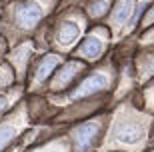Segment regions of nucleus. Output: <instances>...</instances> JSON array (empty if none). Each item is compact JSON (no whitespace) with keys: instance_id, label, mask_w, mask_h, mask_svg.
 Masks as SVG:
<instances>
[{"instance_id":"0eeeda50","label":"nucleus","mask_w":154,"mask_h":152,"mask_svg":"<svg viewBox=\"0 0 154 152\" xmlns=\"http://www.w3.org/2000/svg\"><path fill=\"white\" fill-rule=\"evenodd\" d=\"M58 62H60L58 56H54V54H46V56L40 60L38 68H36V74H34L36 82H44V80L54 72V68L58 66Z\"/></svg>"},{"instance_id":"f03ea898","label":"nucleus","mask_w":154,"mask_h":152,"mask_svg":"<svg viewBox=\"0 0 154 152\" xmlns=\"http://www.w3.org/2000/svg\"><path fill=\"white\" fill-rule=\"evenodd\" d=\"M100 134V124L98 122H84L74 130V146L78 152H88Z\"/></svg>"},{"instance_id":"39448f33","label":"nucleus","mask_w":154,"mask_h":152,"mask_svg":"<svg viewBox=\"0 0 154 152\" xmlns=\"http://www.w3.org/2000/svg\"><path fill=\"white\" fill-rule=\"evenodd\" d=\"M80 70H82V66H80L78 62H66V64L60 68V72L56 74L52 88H56V90H60V88H66V86L72 82V78H74Z\"/></svg>"},{"instance_id":"f257e3e1","label":"nucleus","mask_w":154,"mask_h":152,"mask_svg":"<svg viewBox=\"0 0 154 152\" xmlns=\"http://www.w3.org/2000/svg\"><path fill=\"white\" fill-rule=\"evenodd\" d=\"M42 18V8L36 2H20L14 8V20L20 28H34Z\"/></svg>"},{"instance_id":"423d86ee","label":"nucleus","mask_w":154,"mask_h":152,"mask_svg":"<svg viewBox=\"0 0 154 152\" xmlns=\"http://www.w3.org/2000/svg\"><path fill=\"white\" fill-rule=\"evenodd\" d=\"M102 50H104L102 40L98 38V36H88V38H86L84 42L80 44V48H78V52H76V54L94 60V58H98L100 54H102Z\"/></svg>"},{"instance_id":"9b49d317","label":"nucleus","mask_w":154,"mask_h":152,"mask_svg":"<svg viewBox=\"0 0 154 152\" xmlns=\"http://www.w3.org/2000/svg\"><path fill=\"white\" fill-rule=\"evenodd\" d=\"M14 134H16L14 126H10V124H0V150H4L8 146V142L14 138Z\"/></svg>"},{"instance_id":"6e6552de","label":"nucleus","mask_w":154,"mask_h":152,"mask_svg":"<svg viewBox=\"0 0 154 152\" xmlns=\"http://www.w3.org/2000/svg\"><path fill=\"white\" fill-rule=\"evenodd\" d=\"M78 34H80L78 24L72 22V20H66V22H62V26H60V30H58V42H62V44H72V42L78 38Z\"/></svg>"},{"instance_id":"f8f14e48","label":"nucleus","mask_w":154,"mask_h":152,"mask_svg":"<svg viewBox=\"0 0 154 152\" xmlns=\"http://www.w3.org/2000/svg\"><path fill=\"white\" fill-rule=\"evenodd\" d=\"M6 106H8V98L6 96H0V114L6 110Z\"/></svg>"},{"instance_id":"1a4fd4ad","label":"nucleus","mask_w":154,"mask_h":152,"mask_svg":"<svg viewBox=\"0 0 154 152\" xmlns=\"http://www.w3.org/2000/svg\"><path fill=\"white\" fill-rule=\"evenodd\" d=\"M132 12V2L130 0H122L118 6L114 8V12H112V20H114V24H124L126 20H128V16H130Z\"/></svg>"},{"instance_id":"7ed1b4c3","label":"nucleus","mask_w":154,"mask_h":152,"mask_svg":"<svg viewBox=\"0 0 154 152\" xmlns=\"http://www.w3.org/2000/svg\"><path fill=\"white\" fill-rule=\"evenodd\" d=\"M144 136V128L134 120H120L114 126V138L124 144H134Z\"/></svg>"},{"instance_id":"20e7f679","label":"nucleus","mask_w":154,"mask_h":152,"mask_svg":"<svg viewBox=\"0 0 154 152\" xmlns=\"http://www.w3.org/2000/svg\"><path fill=\"white\" fill-rule=\"evenodd\" d=\"M108 86V78L104 74H92L84 82H80V86L74 90L72 98H84V96H90V94H96V92L104 90Z\"/></svg>"},{"instance_id":"ddd939ff","label":"nucleus","mask_w":154,"mask_h":152,"mask_svg":"<svg viewBox=\"0 0 154 152\" xmlns=\"http://www.w3.org/2000/svg\"><path fill=\"white\" fill-rule=\"evenodd\" d=\"M150 20H154V8L150 10Z\"/></svg>"},{"instance_id":"9d476101","label":"nucleus","mask_w":154,"mask_h":152,"mask_svg":"<svg viewBox=\"0 0 154 152\" xmlns=\"http://www.w3.org/2000/svg\"><path fill=\"white\" fill-rule=\"evenodd\" d=\"M110 8V0H94L90 4V16L92 18H102Z\"/></svg>"}]
</instances>
